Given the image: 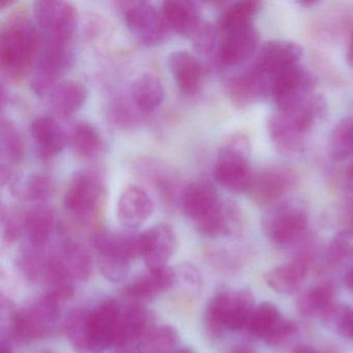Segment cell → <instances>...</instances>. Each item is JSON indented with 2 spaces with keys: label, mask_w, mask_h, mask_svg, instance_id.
I'll list each match as a JSON object with an SVG mask.
<instances>
[{
  "label": "cell",
  "mask_w": 353,
  "mask_h": 353,
  "mask_svg": "<svg viewBox=\"0 0 353 353\" xmlns=\"http://www.w3.org/2000/svg\"><path fill=\"white\" fill-rule=\"evenodd\" d=\"M50 325L52 324L36 303L26 309L16 312L12 318V332L16 340L20 342H30L42 338L48 334Z\"/></svg>",
  "instance_id": "cell-29"
},
{
  "label": "cell",
  "mask_w": 353,
  "mask_h": 353,
  "mask_svg": "<svg viewBox=\"0 0 353 353\" xmlns=\"http://www.w3.org/2000/svg\"><path fill=\"white\" fill-rule=\"evenodd\" d=\"M175 353H193L190 349H183V350L176 351Z\"/></svg>",
  "instance_id": "cell-57"
},
{
  "label": "cell",
  "mask_w": 353,
  "mask_h": 353,
  "mask_svg": "<svg viewBox=\"0 0 353 353\" xmlns=\"http://www.w3.org/2000/svg\"><path fill=\"white\" fill-rule=\"evenodd\" d=\"M236 223V212L230 204L221 202L220 205L196 223L198 231L204 236L218 237L232 232Z\"/></svg>",
  "instance_id": "cell-35"
},
{
  "label": "cell",
  "mask_w": 353,
  "mask_h": 353,
  "mask_svg": "<svg viewBox=\"0 0 353 353\" xmlns=\"http://www.w3.org/2000/svg\"><path fill=\"white\" fill-rule=\"evenodd\" d=\"M341 226H342V229H341L340 232L345 233L350 239H353V199L344 208Z\"/></svg>",
  "instance_id": "cell-49"
},
{
  "label": "cell",
  "mask_w": 353,
  "mask_h": 353,
  "mask_svg": "<svg viewBox=\"0 0 353 353\" xmlns=\"http://www.w3.org/2000/svg\"><path fill=\"white\" fill-rule=\"evenodd\" d=\"M125 21L131 34L144 46L163 44L171 34L162 11H158L152 3H128L125 7Z\"/></svg>",
  "instance_id": "cell-7"
},
{
  "label": "cell",
  "mask_w": 353,
  "mask_h": 353,
  "mask_svg": "<svg viewBox=\"0 0 353 353\" xmlns=\"http://www.w3.org/2000/svg\"><path fill=\"white\" fill-rule=\"evenodd\" d=\"M161 11L171 32L189 38H192L202 23L197 7L190 1L168 0L162 3Z\"/></svg>",
  "instance_id": "cell-24"
},
{
  "label": "cell",
  "mask_w": 353,
  "mask_h": 353,
  "mask_svg": "<svg viewBox=\"0 0 353 353\" xmlns=\"http://www.w3.org/2000/svg\"><path fill=\"white\" fill-rule=\"evenodd\" d=\"M105 195L103 175L94 169H83L72 177L63 196V205L74 216L88 218L98 212Z\"/></svg>",
  "instance_id": "cell-4"
},
{
  "label": "cell",
  "mask_w": 353,
  "mask_h": 353,
  "mask_svg": "<svg viewBox=\"0 0 353 353\" xmlns=\"http://www.w3.org/2000/svg\"><path fill=\"white\" fill-rule=\"evenodd\" d=\"M136 110L139 111L137 108L133 109L132 105L123 101H117L111 108V117L117 125L123 128L131 127L137 123Z\"/></svg>",
  "instance_id": "cell-48"
},
{
  "label": "cell",
  "mask_w": 353,
  "mask_h": 353,
  "mask_svg": "<svg viewBox=\"0 0 353 353\" xmlns=\"http://www.w3.org/2000/svg\"><path fill=\"white\" fill-rule=\"evenodd\" d=\"M272 80L252 65L227 83L229 99L237 108H247L270 94Z\"/></svg>",
  "instance_id": "cell-13"
},
{
  "label": "cell",
  "mask_w": 353,
  "mask_h": 353,
  "mask_svg": "<svg viewBox=\"0 0 353 353\" xmlns=\"http://www.w3.org/2000/svg\"><path fill=\"white\" fill-rule=\"evenodd\" d=\"M167 63L175 83L183 94L192 96L199 92L203 84L205 69L197 57L187 50L173 51Z\"/></svg>",
  "instance_id": "cell-16"
},
{
  "label": "cell",
  "mask_w": 353,
  "mask_h": 353,
  "mask_svg": "<svg viewBox=\"0 0 353 353\" xmlns=\"http://www.w3.org/2000/svg\"><path fill=\"white\" fill-rule=\"evenodd\" d=\"M164 99L162 80L154 74H141L132 82L131 100L140 112H152L161 106Z\"/></svg>",
  "instance_id": "cell-28"
},
{
  "label": "cell",
  "mask_w": 353,
  "mask_h": 353,
  "mask_svg": "<svg viewBox=\"0 0 353 353\" xmlns=\"http://www.w3.org/2000/svg\"><path fill=\"white\" fill-rule=\"evenodd\" d=\"M12 194L20 200L28 202H43L53 192L50 177L41 173H32L24 177H15L11 185Z\"/></svg>",
  "instance_id": "cell-34"
},
{
  "label": "cell",
  "mask_w": 353,
  "mask_h": 353,
  "mask_svg": "<svg viewBox=\"0 0 353 353\" xmlns=\"http://www.w3.org/2000/svg\"><path fill=\"white\" fill-rule=\"evenodd\" d=\"M303 55L301 45L293 41H268L260 47L253 67L272 80L283 70L297 65Z\"/></svg>",
  "instance_id": "cell-12"
},
{
  "label": "cell",
  "mask_w": 353,
  "mask_h": 353,
  "mask_svg": "<svg viewBox=\"0 0 353 353\" xmlns=\"http://www.w3.org/2000/svg\"><path fill=\"white\" fill-rule=\"evenodd\" d=\"M230 353H256L255 351L252 350L249 347L245 346H236L230 351Z\"/></svg>",
  "instance_id": "cell-55"
},
{
  "label": "cell",
  "mask_w": 353,
  "mask_h": 353,
  "mask_svg": "<svg viewBox=\"0 0 353 353\" xmlns=\"http://www.w3.org/2000/svg\"><path fill=\"white\" fill-rule=\"evenodd\" d=\"M249 139L243 134H234L224 142L214 163V181L218 185L234 194L248 193L253 173L250 167Z\"/></svg>",
  "instance_id": "cell-2"
},
{
  "label": "cell",
  "mask_w": 353,
  "mask_h": 353,
  "mask_svg": "<svg viewBox=\"0 0 353 353\" xmlns=\"http://www.w3.org/2000/svg\"><path fill=\"white\" fill-rule=\"evenodd\" d=\"M336 291L330 281L318 283L301 294L297 307L307 317L324 318L336 307Z\"/></svg>",
  "instance_id": "cell-25"
},
{
  "label": "cell",
  "mask_w": 353,
  "mask_h": 353,
  "mask_svg": "<svg viewBox=\"0 0 353 353\" xmlns=\"http://www.w3.org/2000/svg\"><path fill=\"white\" fill-rule=\"evenodd\" d=\"M261 3L258 1H237L229 6L218 21V30L223 34H232L253 26L254 18L259 13Z\"/></svg>",
  "instance_id": "cell-32"
},
{
  "label": "cell",
  "mask_w": 353,
  "mask_h": 353,
  "mask_svg": "<svg viewBox=\"0 0 353 353\" xmlns=\"http://www.w3.org/2000/svg\"><path fill=\"white\" fill-rule=\"evenodd\" d=\"M346 181L348 183L349 187L353 190V163H351L350 166L347 169Z\"/></svg>",
  "instance_id": "cell-54"
},
{
  "label": "cell",
  "mask_w": 353,
  "mask_h": 353,
  "mask_svg": "<svg viewBox=\"0 0 353 353\" xmlns=\"http://www.w3.org/2000/svg\"><path fill=\"white\" fill-rule=\"evenodd\" d=\"M179 274L183 276V280L190 285H194V286H198L201 282V278H200L199 272L194 268L191 264H183L181 265Z\"/></svg>",
  "instance_id": "cell-50"
},
{
  "label": "cell",
  "mask_w": 353,
  "mask_h": 353,
  "mask_svg": "<svg viewBox=\"0 0 353 353\" xmlns=\"http://www.w3.org/2000/svg\"><path fill=\"white\" fill-rule=\"evenodd\" d=\"M293 353H323L317 350L314 347L307 346V345H299L293 349Z\"/></svg>",
  "instance_id": "cell-52"
},
{
  "label": "cell",
  "mask_w": 353,
  "mask_h": 353,
  "mask_svg": "<svg viewBox=\"0 0 353 353\" xmlns=\"http://www.w3.org/2000/svg\"><path fill=\"white\" fill-rule=\"evenodd\" d=\"M344 283L347 288L353 292V266L347 270L344 276Z\"/></svg>",
  "instance_id": "cell-53"
},
{
  "label": "cell",
  "mask_w": 353,
  "mask_h": 353,
  "mask_svg": "<svg viewBox=\"0 0 353 353\" xmlns=\"http://www.w3.org/2000/svg\"><path fill=\"white\" fill-rule=\"evenodd\" d=\"M23 218L24 216L20 218L19 214L15 210H3L1 222L6 241H14L18 239L23 229Z\"/></svg>",
  "instance_id": "cell-47"
},
{
  "label": "cell",
  "mask_w": 353,
  "mask_h": 353,
  "mask_svg": "<svg viewBox=\"0 0 353 353\" xmlns=\"http://www.w3.org/2000/svg\"><path fill=\"white\" fill-rule=\"evenodd\" d=\"M86 318L88 313H84L81 310H76L68 316L63 326L68 341L78 352L92 350L88 343Z\"/></svg>",
  "instance_id": "cell-39"
},
{
  "label": "cell",
  "mask_w": 353,
  "mask_h": 353,
  "mask_svg": "<svg viewBox=\"0 0 353 353\" xmlns=\"http://www.w3.org/2000/svg\"><path fill=\"white\" fill-rule=\"evenodd\" d=\"M297 330V325L294 321L285 318L283 316L274 327L262 339V341L268 345H279L284 342L287 338L292 336Z\"/></svg>",
  "instance_id": "cell-45"
},
{
  "label": "cell",
  "mask_w": 353,
  "mask_h": 353,
  "mask_svg": "<svg viewBox=\"0 0 353 353\" xmlns=\"http://www.w3.org/2000/svg\"><path fill=\"white\" fill-rule=\"evenodd\" d=\"M40 353H54L53 351L51 350H42Z\"/></svg>",
  "instance_id": "cell-58"
},
{
  "label": "cell",
  "mask_w": 353,
  "mask_h": 353,
  "mask_svg": "<svg viewBox=\"0 0 353 353\" xmlns=\"http://www.w3.org/2000/svg\"><path fill=\"white\" fill-rule=\"evenodd\" d=\"M282 317L283 315L276 305L270 301H263L256 305L248 328L252 334L262 340Z\"/></svg>",
  "instance_id": "cell-38"
},
{
  "label": "cell",
  "mask_w": 353,
  "mask_h": 353,
  "mask_svg": "<svg viewBox=\"0 0 353 353\" xmlns=\"http://www.w3.org/2000/svg\"><path fill=\"white\" fill-rule=\"evenodd\" d=\"M99 268L107 280L119 283L127 278L130 272V262L113 257H98Z\"/></svg>",
  "instance_id": "cell-43"
},
{
  "label": "cell",
  "mask_w": 353,
  "mask_h": 353,
  "mask_svg": "<svg viewBox=\"0 0 353 353\" xmlns=\"http://www.w3.org/2000/svg\"><path fill=\"white\" fill-rule=\"evenodd\" d=\"M218 192L208 181H193L185 185L179 195V204L183 214L197 223L220 205Z\"/></svg>",
  "instance_id": "cell-17"
},
{
  "label": "cell",
  "mask_w": 353,
  "mask_h": 353,
  "mask_svg": "<svg viewBox=\"0 0 353 353\" xmlns=\"http://www.w3.org/2000/svg\"><path fill=\"white\" fill-rule=\"evenodd\" d=\"M61 261L71 278L80 282L90 278L92 272V257L81 243L68 241L63 247Z\"/></svg>",
  "instance_id": "cell-36"
},
{
  "label": "cell",
  "mask_w": 353,
  "mask_h": 353,
  "mask_svg": "<svg viewBox=\"0 0 353 353\" xmlns=\"http://www.w3.org/2000/svg\"><path fill=\"white\" fill-rule=\"evenodd\" d=\"M226 330H239L249 324L255 310V297L250 289L220 292Z\"/></svg>",
  "instance_id": "cell-21"
},
{
  "label": "cell",
  "mask_w": 353,
  "mask_h": 353,
  "mask_svg": "<svg viewBox=\"0 0 353 353\" xmlns=\"http://www.w3.org/2000/svg\"><path fill=\"white\" fill-rule=\"evenodd\" d=\"M1 172L8 175H15L14 166L23 161L26 154L23 138L15 123L10 119H3L1 121Z\"/></svg>",
  "instance_id": "cell-31"
},
{
  "label": "cell",
  "mask_w": 353,
  "mask_h": 353,
  "mask_svg": "<svg viewBox=\"0 0 353 353\" xmlns=\"http://www.w3.org/2000/svg\"><path fill=\"white\" fill-rule=\"evenodd\" d=\"M0 353H12L11 349L7 345H1V349H0Z\"/></svg>",
  "instance_id": "cell-56"
},
{
  "label": "cell",
  "mask_w": 353,
  "mask_h": 353,
  "mask_svg": "<svg viewBox=\"0 0 353 353\" xmlns=\"http://www.w3.org/2000/svg\"><path fill=\"white\" fill-rule=\"evenodd\" d=\"M307 226V212L296 200H282L270 206L262 219L264 234L278 245L294 243L301 239Z\"/></svg>",
  "instance_id": "cell-3"
},
{
  "label": "cell",
  "mask_w": 353,
  "mask_h": 353,
  "mask_svg": "<svg viewBox=\"0 0 353 353\" xmlns=\"http://www.w3.org/2000/svg\"><path fill=\"white\" fill-rule=\"evenodd\" d=\"M326 325L336 334L353 342V309L346 305H336L324 318Z\"/></svg>",
  "instance_id": "cell-41"
},
{
  "label": "cell",
  "mask_w": 353,
  "mask_h": 353,
  "mask_svg": "<svg viewBox=\"0 0 353 353\" xmlns=\"http://www.w3.org/2000/svg\"><path fill=\"white\" fill-rule=\"evenodd\" d=\"M176 274L168 266L148 270L128 285L125 292L128 296L138 301H148L168 291L174 284Z\"/></svg>",
  "instance_id": "cell-23"
},
{
  "label": "cell",
  "mask_w": 353,
  "mask_h": 353,
  "mask_svg": "<svg viewBox=\"0 0 353 353\" xmlns=\"http://www.w3.org/2000/svg\"><path fill=\"white\" fill-rule=\"evenodd\" d=\"M216 32L214 26L202 22L195 34L192 36L194 46L201 54H208L214 49L216 41Z\"/></svg>",
  "instance_id": "cell-44"
},
{
  "label": "cell",
  "mask_w": 353,
  "mask_h": 353,
  "mask_svg": "<svg viewBox=\"0 0 353 353\" xmlns=\"http://www.w3.org/2000/svg\"><path fill=\"white\" fill-rule=\"evenodd\" d=\"M295 181L296 177L290 169L268 167L253 175L248 194L254 203L270 208L284 199L294 187Z\"/></svg>",
  "instance_id": "cell-8"
},
{
  "label": "cell",
  "mask_w": 353,
  "mask_h": 353,
  "mask_svg": "<svg viewBox=\"0 0 353 353\" xmlns=\"http://www.w3.org/2000/svg\"><path fill=\"white\" fill-rule=\"evenodd\" d=\"M330 156L336 162H342L353 156V117L341 119L330 138Z\"/></svg>",
  "instance_id": "cell-37"
},
{
  "label": "cell",
  "mask_w": 353,
  "mask_h": 353,
  "mask_svg": "<svg viewBox=\"0 0 353 353\" xmlns=\"http://www.w3.org/2000/svg\"><path fill=\"white\" fill-rule=\"evenodd\" d=\"M179 334L171 325H160L146 334L145 344L152 353H170L179 346Z\"/></svg>",
  "instance_id": "cell-40"
},
{
  "label": "cell",
  "mask_w": 353,
  "mask_h": 353,
  "mask_svg": "<svg viewBox=\"0 0 353 353\" xmlns=\"http://www.w3.org/2000/svg\"><path fill=\"white\" fill-rule=\"evenodd\" d=\"M23 230L34 248L48 243L54 232L57 216L50 206L38 204L24 214Z\"/></svg>",
  "instance_id": "cell-26"
},
{
  "label": "cell",
  "mask_w": 353,
  "mask_h": 353,
  "mask_svg": "<svg viewBox=\"0 0 353 353\" xmlns=\"http://www.w3.org/2000/svg\"><path fill=\"white\" fill-rule=\"evenodd\" d=\"M177 245L176 233L166 223L154 225L139 234L140 256L148 270L167 266V262L176 251Z\"/></svg>",
  "instance_id": "cell-11"
},
{
  "label": "cell",
  "mask_w": 353,
  "mask_h": 353,
  "mask_svg": "<svg viewBox=\"0 0 353 353\" xmlns=\"http://www.w3.org/2000/svg\"><path fill=\"white\" fill-rule=\"evenodd\" d=\"M154 203L148 192L138 185L123 190L117 201L119 222L128 229H137L150 220Z\"/></svg>",
  "instance_id": "cell-14"
},
{
  "label": "cell",
  "mask_w": 353,
  "mask_h": 353,
  "mask_svg": "<svg viewBox=\"0 0 353 353\" xmlns=\"http://www.w3.org/2000/svg\"><path fill=\"white\" fill-rule=\"evenodd\" d=\"M41 44L38 32L28 18H9L0 32V65L10 77H23L38 59Z\"/></svg>",
  "instance_id": "cell-1"
},
{
  "label": "cell",
  "mask_w": 353,
  "mask_h": 353,
  "mask_svg": "<svg viewBox=\"0 0 353 353\" xmlns=\"http://www.w3.org/2000/svg\"><path fill=\"white\" fill-rule=\"evenodd\" d=\"M69 142L72 150L81 158H94L104 148V140L100 131L86 121H79L73 125L70 131Z\"/></svg>",
  "instance_id": "cell-33"
},
{
  "label": "cell",
  "mask_w": 353,
  "mask_h": 353,
  "mask_svg": "<svg viewBox=\"0 0 353 353\" xmlns=\"http://www.w3.org/2000/svg\"><path fill=\"white\" fill-rule=\"evenodd\" d=\"M73 61L69 43L45 39L40 48L34 74L32 77V90L38 96H45L61 81Z\"/></svg>",
  "instance_id": "cell-5"
},
{
  "label": "cell",
  "mask_w": 353,
  "mask_h": 353,
  "mask_svg": "<svg viewBox=\"0 0 353 353\" xmlns=\"http://www.w3.org/2000/svg\"><path fill=\"white\" fill-rule=\"evenodd\" d=\"M121 307L117 301L107 299L88 313L86 330L92 349L103 350L115 345Z\"/></svg>",
  "instance_id": "cell-10"
},
{
  "label": "cell",
  "mask_w": 353,
  "mask_h": 353,
  "mask_svg": "<svg viewBox=\"0 0 353 353\" xmlns=\"http://www.w3.org/2000/svg\"><path fill=\"white\" fill-rule=\"evenodd\" d=\"M346 59L348 65L353 69V30L351 32L350 38L348 41V47H347Z\"/></svg>",
  "instance_id": "cell-51"
},
{
  "label": "cell",
  "mask_w": 353,
  "mask_h": 353,
  "mask_svg": "<svg viewBox=\"0 0 353 353\" xmlns=\"http://www.w3.org/2000/svg\"><path fill=\"white\" fill-rule=\"evenodd\" d=\"M260 36L253 26L223 37L218 59L224 67H239L247 63L259 46Z\"/></svg>",
  "instance_id": "cell-15"
},
{
  "label": "cell",
  "mask_w": 353,
  "mask_h": 353,
  "mask_svg": "<svg viewBox=\"0 0 353 353\" xmlns=\"http://www.w3.org/2000/svg\"><path fill=\"white\" fill-rule=\"evenodd\" d=\"M268 136L276 150L284 156L301 154L305 148V134L281 112L272 115L268 123Z\"/></svg>",
  "instance_id": "cell-19"
},
{
  "label": "cell",
  "mask_w": 353,
  "mask_h": 353,
  "mask_svg": "<svg viewBox=\"0 0 353 353\" xmlns=\"http://www.w3.org/2000/svg\"><path fill=\"white\" fill-rule=\"evenodd\" d=\"M145 166V173L148 179L152 181V185L159 190L161 195L165 200H172L173 194L176 191V179L170 176L172 173L169 172L167 168L159 163L150 162Z\"/></svg>",
  "instance_id": "cell-42"
},
{
  "label": "cell",
  "mask_w": 353,
  "mask_h": 353,
  "mask_svg": "<svg viewBox=\"0 0 353 353\" xmlns=\"http://www.w3.org/2000/svg\"><path fill=\"white\" fill-rule=\"evenodd\" d=\"M30 133L37 154L41 159L57 156L65 148V137L57 121L48 115H40L30 123Z\"/></svg>",
  "instance_id": "cell-20"
},
{
  "label": "cell",
  "mask_w": 353,
  "mask_h": 353,
  "mask_svg": "<svg viewBox=\"0 0 353 353\" xmlns=\"http://www.w3.org/2000/svg\"><path fill=\"white\" fill-rule=\"evenodd\" d=\"M34 19L45 39L69 43L78 24L77 9L68 1L39 0L32 5Z\"/></svg>",
  "instance_id": "cell-6"
},
{
  "label": "cell",
  "mask_w": 353,
  "mask_h": 353,
  "mask_svg": "<svg viewBox=\"0 0 353 353\" xmlns=\"http://www.w3.org/2000/svg\"><path fill=\"white\" fill-rule=\"evenodd\" d=\"M307 274V261L303 258L291 260L268 272L264 279L270 288L281 294H292L299 290Z\"/></svg>",
  "instance_id": "cell-27"
},
{
  "label": "cell",
  "mask_w": 353,
  "mask_h": 353,
  "mask_svg": "<svg viewBox=\"0 0 353 353\" xmlns=\"http://www.w3.org/2000/svg\"><path fill=\"white\" fill-rule=\"evenodd\" d=\"M90 243L102 257L117 258L131 263L140 256L139 234L97 231L90 237Z\"/></svg>",
  "instance_id": "cell-18"
},
{
  "label": "cell",
  "mask_w": 353,
  "mask_h": 353,
  "mask_svg": "<svg viewBox=\"0 0 353 353\" xmlns=\"http://www.w3.org/2000/svg\"><path fill=\"white\" fill-rule=\"evenodd\" d=\"M88 96V88L82 82L61 80L49 92V105L55 115L68 119L81 109Z\"/></svg>",
  "instance_id": "cell-22"
},
{
  "label": "cell",
  "mask_w": 353,
  "mask_h": 353,
  "mask_svg": "<svg viewBox=\"0 0 353 353\" xmlns=\"http://www.w3.org/2000/svg\"><path fill=\"white\" fill-rule=\"evenodd\" d=\"M352 239L345 234L343 232H339L338 234L334 235L332 241H330V247H328L327 257L328 263L338 264L344 259L349 252H350V241Z\"/></svg>",
  "instance_id": "cell-46"
},
{
  "label": "cell",
  "mask_w": 353,
  "mask_h": 353,
  "mask_svg": "<svg viewBox=\"0 0 353 353\" xmlns=\"http://www.w3.org/2000/svg\"><path fill=\"white\" fill-rule=\"evenodd\" d=\"M150 314L142 305L133 303L121 309L115 346L125 347L148 334Z\"/></svg>",
  "instance_id": "cell-30"
},
{
  "label": "cell",
  "mask_w": 353,
  "mask_h": 353,
  "mask_svg": "<svg viewBox=\"0 0 353 353\" xmlns=\"http://www.w3.org/2000/svg\"><path fill=\"white\" fill-rule=\"evenodd\" d=\"M315 88L313 75L299 63L291 65L274 76L270 97L278 110H285L311 96Z\"/></svg>",
  "instance_id": "cell-9"
}]
</instances>
